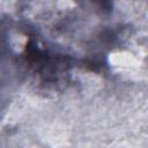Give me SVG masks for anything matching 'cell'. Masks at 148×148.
Masks as SVG:
<instances>
[{
	"label": "cell",
	"instance_id": "6da1fadb",
	"mask_svg": "<svg viewBox=\"0 0 148 148\" xmlns=\"http://www.w3.org/2000/svg\"><path fill=\"white\" fill-rule=\"evenodd\" d=\"M82 1L96 7L97 9H101V10L110 8V0H82Z\"/></svg>",
	"mask_w": 148,
	"mask_h": 148
}]
</instances>
